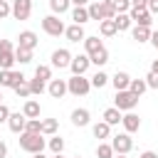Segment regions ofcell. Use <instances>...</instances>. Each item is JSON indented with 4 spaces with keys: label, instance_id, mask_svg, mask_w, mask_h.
I'll return each instance as SVG.
<instances>
[{
    "label": "cell",
    "instance_id": "8",
    "mask_svg": "<svg viewBox=\"0 0 158 158\" xmlns=\"http://www.w3.org/2000/svg\"><path fill=\"white\" fill-rule=\"evenodd\" d=\"M128 17H131V22H136V25H141V27H151V12H148V7H131L128 10Z\"/></svg>",
    "mask_w": 158,
    "mask_h": 158
},
{
    "label": "cell",
    "instance_id": "14",
    "mask_svg": "<svg viewBox=\"0 0 158 158\" xmlns=\"http://www.w3.org/2000/svg\"><path fill=\"white\" fill-rule=\"evenodd\" d=\"M121 123H123V131H126V133H136V131L141 128V118H138L133 111H126V114L121 116Z\"/></svg>",
    "mask_w": 158,
    "mask_h": 158
},
{
    "label": "cell",
    "instance_id": "16",
    "mask_svg": "<svg viewBox=\"0 0 158 158\" xmlns=\"http://www.w3.org/2000/svg\"><path fill=\"white\" fill-rule=\"evenodd\" d=\"M64 37L69 42H81L86 37L84 35V25H69V27H64Z\"/></svg>",
    "mask_w": 158,
    "mask_h": 158
},
{
    "label": "cell",
    "instance_id": "29",
    "mask_svg": "<svg viewBox=\"0 0 158 158\" xmlns=\"http://www.w3.org/2000/svg\"><path fill=\"white\" fill-rule=\"evenodd\" d=\"M89 59H91V64H96V67H104V64L109 62V49H106V47H101L99 52L89 54Z\"/></svg>",
    "mask_w": 158,
    "mask_h": 158
},
{
    "label": "cell",
    "instance_id": "40",
    "mask_svg": "<svg viewBox=\"0 0 158 158\" xmlns=\"http://www.w3.org/2000/svg\"><path fill=\"white\" fill-rule=\"evenodd\" d=\"M111 2H114L116 12H128L131 10V0H111Z\"/></svg>",
    "mask_w": 158,
    "mask_h": 158
},
{
    "label": "cell",
    "instance_id": "31",
    "mask_svg": "<svg viewBox=\"0 0 158 158\" xmlns=\"http://www.w3.org/2000/svg\"><path fill=\"white\" fill-rule=\"evenodd\" d=\"M27 84H30V91H32V96H42V94L47 91V81L37 79V77H35V79H30Z\"/></svg>",
    "mask_w": 158,
    "mask_h": 158
},
{
    "label": "cell",
    "instance_id": "43",
    "mask_svg": "<svg viewBox=\"0 0 158 158\" xmlns=\"http://www.w3.org/2000/svg\"><path fill=\"white\" fill-rule=\"evenodd\" d=\"M12 49H15V44L10 40H0V52H12Z\"/></svg>",
    "mask_w": 158,
    "mask_h": 158
},
{
    "label": "cell",
    "instance_id": "32",
    "mask_svg": "<svg viewBox=\"0 0 158 158\" xmlns=\"http://www.w3.org/2000/svg\"><path fill=\"white\" fill-rule=\"evenodd\" d=\"M72 0H49V7H52V15H64L69 10Z\"/></svg>",
    "mask_w": 158,
    "mask_h": 158
},
{
    "label": "cell",
    "instance_id": "30",
    "mask_svg": "<svg viewBox=\"0 0 158 158\" xmlns=\"http://www.w3.org/2000/svg\"><path fill=\"white\" fill-rule=\"evenodd\" d=\"M89 81H91V89H104V86L109 84V74L99 69V72H96V74H94V77H91Z\"/></svg>",
    "mask_w": 158,
    "mask_h": 158
},
{
    "label": "cell",
    "instance_id": "33",
    "mask_svg": "<svg viewBox=\"0 0 158 158\" xmlns=\"http://www.w3.org/2000/svg\"><path fill=\"white\" fill-rule=\"evenodd\" d=\"M35 77L42 79V81H49L52 79V64H37L35 67Z\"/></svg>",
    "mask_w": 158,
    "mask_h": 158
},
{
    "label": "cell",
    "instance_id": "24",
    "mask_svg": "<svg viewBox=\"0 0 158 158\" xmlns=\"http://www.w3.org/2000/svg\"><path fill=\"white\" fill-rule=\"evenodd\" d=\"M114 22H116V30L118 32H126V30H131V17H128V12H116V17H114Z\"/></svg>",
    "mask_w": 158,
    "mask_h": 158
},
{
    "label": "cell",
    "instance_id": "18",
    "mask_svg": "<svg viewBox=\"0 0 158 158\" xmlns=\"http://www.w3.org/2000/svg\"><path fill=\"white\" fill-rule=\"evenodd\" d=\"M91 133H94V138H99V141L111 138V126H109L106 121H96V123L91 126Z\"/></svg>",
    "mask_w": 158,
    "mask_h": 158
},
{
    "label": "cell",
    "instance_id": "42",
    "mask_svg": "<svg viewBox=\"0 0 158 158\" xmlns=\"http://www.w3.org/2000/svg\"><path fill=\"white\" fill-rule=\"evenodd\" d=\"M10 15H12L10 2H7V0H0V20H5V17H10Z\"/></svg>",
    "mask_w": 158,
    "mask_h": 158
},
{
    "label": "cell",
    "instance_id": "11",
    "mask_svg": "<svg viewBox=\"0 0 158 158\" xmlns=\"http://www.w3.org/2000/svg\"><path fill=\"white\" fill-rule=\"evenodd\" d=\"M47 94L52 99H62L67 94V79H49L47 81Z\"/></svg>",
    "mask_w": 158,
    "mask_h": 158
},
{
    "label": "cell",
    "instance_id": "56",
    "mask_svg": "<svg viewBox=\"0 0 158 158\" xmlns=\"http://www.w3.org/2000/svg\"><path fill=\"white\" fill-rule=\"evenodd\" d=\"M74 158H81V156H74Z\"/></svg>",
    "mask_w": 158,
    "mask_h": 158
},
{
    "label": "cell",
    "instance_id": "20",
    "mask_svg": "<svg viewBox=\"0 0 158 158\" xmlns=\"http://www.w3.org/2000/svg\"><path fill=\"white\" fill-rule=\"evenodd\" d=\"M40 101H35V99H27L25 101V106H22V114L27 116V118H40Z\"/></svg>",
    "mask_w": 158,
    "mask_h": 158
},
{
    "label": "cell",
    "instance_id": "27",
    "mask_svg": "<svg viewBox=\"0 0 158 158\" xmlns=\"http://www.w3.org/2000/svg\"><path fill=\"white\" fill-rule=\"evenodd\" d=\"M81 42H84V49H86V54H94V52H99V49L104 47V42H101L99 37H84Z\"/></svg>",
    "mask_w": 158,
    "mask_h": 158
},
{
    "label": "cell",
    "instance_id": "55",
    "mask_svg": "<svg viewBox=\"0 0 158 158\" xmlns=\"http://www.w3.org/2000/svg\"><path fill=\"white\" fill-rule=\"evenodd\" d=\"M0 104H2V91H0Z\"/></svg>",
    "mask_w": 158,
    "mask_h": 158
},
{
    "label": "cell",
    "instance_id": "41",
    "mask_svg": "<svg viewBox=\"0 0 158 158\" xmlns=\"http://www.w3.org/2000/svg\"><path fill=\"white\" fill-rule=\"evenodd\" d=\"M143 79H146L148 89H158V74H156V72H148V74H146Z\"/></svg>",
    "mask_w": 158,
    "mask_h": 158
},
{
    "label": "cell",
    "instance_id": "4",
    "mask_svg": "<svg viewBox=\"0 0 158 158\" xmlns=\"http://www.w3.org/2000/svg\"><path fill=\"white\" fill-rule=\"evenodd\" d=\"M42 30L49 37H59V35H64V22L59 20V15H47V17H42Z\"/></svg>",
    "mask_w": 158,
    "mask_h": 158
},
{
    "label": "cell",
    "instance_id": "28",
    "mask_svg": "<svg viewBox=\"0 0 158 158\" xmlns=\"http://www.w3.org/2000/svg\"><path fill=\"white\" fill-rule=\"evenodd\" d=\"M32 52H35V49L15 47V62H20V64H30V62H32Z\"/></svg>",
    "mask_w": 158,
    "mask_h": 158
},
{
    "label": "cell",
    "instance_id": "39",
    "mask_svg": "<svg viewBox=\"0 0 158 158\" xmlns=\"http://www.w3.org/2000/svg\"><path fill=\"white\" fill-rule=\"evenodd\" d=\"M40 126H42V118H27L25 131L27 133H40Z\"/></svg>",
    "mask_w": 158,
    "mask_h": 158
},
{
    "label": "cell",
    "instance_id": "53",
    "mask_svg": "<svg viewBox=\"0 0 158 158\" xmlns=\"http://www.w3.org/2000/svg\"><path fill=\"white\" fill-rule=\"evenodd\" d=\"M114 158H128L126 153H114Z\"/></svg>",
    "mask_w": 158,
    "mask_h": 158
},
{
    "label": "cell",
    "instance_id": "49",
    "mask_svg": "<svg viewBox=\"0 0 158 158\" xmlns=\"http://www.w3.org/2000/svg\"><path fill=\"white\" fill-rule=\"evenodd\" d=\"M138 158H158V156H156V153H153V151H143V153H141V156H138Z\"/></svg>",
    "mask_w": 158,
    "mask_h": 158
},
{
    "label": "cell",
    "instance_id": "38",
    "mask_svg": "<svg viewBox=\"0 0 158 158\" xmlns=\"http://www.w3.org/2000/svg\"><path fill=\"white\" fill-rule=\"evenodd\" d=\"M15 94H17V96H22V99H30V96H32V91H30V84H27V79H25L22 84H17V86H15Z\"/></svg>",
    "mask_w": 158,
    "mask_h": 158
},
{
    "label": "cell",
    "instance_id": "6",
    "mask_svg": "<svg viewBox=\"0 0 158 158\" xmlns=\"http://www.w3.org/2000/svg\"><path fill=\"white\" fill-rule=\"evenodd\" d=\"M25 81V74L17 72V69H0V86H10L15 89L17 84Z\"/></svg>",
    "mask_w": 158,
    "mask_h": 158
},
{
    "label": "cell",
    "instance_id": "47",
    "mask_svg": "<svg viewBox=\"0 0 158 158\" xmlns=\"http://www.w3.org/2000/svg\"><path fill=\"white\" fill-rule=\"evenodd\" d=\"M0 158H7V143L0 141Z\"/></svg>",
    "mask_w": 158,
    "mask_h": 158
},
{
    "label": "cell",
    "instance_id": "51",
    "mask_svg": "<svg viewBox=\"0 0 158 158\" xmlns=\"http://www.w3.org/2000/svg\"><path fill=\"white\" fill-rule=\"evenodd\" d=\"M151 72H156V74H158V59H153V64H151Z\"/></svg>",
    "mask_w": 158,
    "mask_h": 158
},
{
    "label": "cell",
    "instance_id": "3",
    "mask_svg": "<svg viewBox=\"0 0 158 158\" xmlns=\"http://www.w3.org/2000/svg\"><path fill=\"white\" fill-rule=\"evenodd\" d=\"M138 99H141V96H136V94H131L128 89H123V91H116L114 106H116L118 111H133V109L138 106Z\"/></svg>",
    "mask_w": 158,
    "mask_h": 158
},
{
    "label": "cell",
    "instance_id": "13",
    "mask_svg": "<svg viewBox=\"0 0 158 158\" xmlns=\"http://www.w3.org/2000/svg\"><path fill=\"white\" fill-rule=\"evenodd\" d=\"M37 35L32 32V30H22L20 35H17V47H25V49H35L37 47Z\"/></svg>",
    "mask_w": 158,
    "mask_h": 158
},
{
    "label": "cell",
    "instance_id": "25",
    "mask_svg": "<svg viewBox=\"0 0 158 158\" xmlns=\"http://www.w3.org/2000/svg\"><path fill=\"white\" fill-rule=\"evenodd\" d=\"M121 116H123V114H121L116 106H109V109L104 111V121H106L109 126H116V123H121Z\"/></svg>",
    "mask_w": 158,
    "mask_h": 158
},
{
    "label": "cell",
    "instance_id": "1",
    "mask_svg": "<svg viewBox=\"0 0 158 158\" xmlns=\"http://www.w3.org/2000/svg\"><path fill=\"white\" fill-rule=\"evenodd\" d=\"M17 141H20V148L25 153H42L44 146H47V141H44L42 133H27V131H22Z\"/></svg>",
    "mask_w": 158,
    "mask_h": 158
},
{
    "label": "cell",
    "instance_id": "34",
    "mask_svg": "<svg viewBox=\"0 0 158 158\" xmlns=\"http://www.w3.org/2000/svg\"><path fill=\"white\" fill-rule=\"evenodd\" d=\"M146 89H148L146 79H131V84H128V91H131V94H136V96H141Z\"/></svg>",
    "mask_w": 158,
    "mask_h": 158
},
{
    "label": "cell",
    "instance_id": "54",
    "mask_svg": "<svg viewBox=\"0 0 158 158\" xmlns=\"http://www.w3.org/2000/svg\"><path fill=\"white\" fill-rule=\"evenodd\" d=\"M52 158H64V156L62 153H52Z\"/></svg>",
    "mask_w": 158,
    "mask_h": 158
},
{
    "label": "cell",
    "instance_id": "7",
    "mask_svg": "<svg viewBox=\"0 0 158 158\" xmlns=\"http://www.w3.org/2000/svg\"><path fill=\"white\" fill-rule=\"evenodd\" d=\"M10 7H12V17L15 20H27L32 15V0H12Z\"/></svg>",
    "mask_w": 158,
    "mask_h": 158
},
{
    "label": "cell",
    "instance_id": "19",
    "mask_svg": "<svg viewBox=\"0 0 158 158\" xmlns=\"http://www.w3.org/2000/svg\"><path fill=\"white\" fill-rule=\"evenodd\" d=\"M86 10H89V20H96V22L104 20V5H101V0H91L86 5Z\"/></svg>",
    "mask_w": 158,
    "mask_h": 158
},
{
    "label": "cell",
    "instance_id": "52",
    "mask_svg": "<svg viewBox=\"0 0 158 158\" xmlns=\"http://www.w3.org/2000/svg\"><path fill=\"white\" fill-rule=\"evenodd\" d=\"M32 158H47L44 153H32Z\"/></svg>",
    "mask_w": 158,
    "mask_h": 158
},
{
    "label": "cell",
    "instance_id": "15",
    "mask_svg": "<svg viewBox=\"0 0 158 158\" xmlns=\"http://www.w3.org/2000/svg\"><path fill=\"white\" fill-rule=\"evenodd\" d=\"M72 123H74L77 128L89 126V123H91V114H89V109H74V111H72Z\"/></svg>",
    "mask_w": 158,
    "mask_h": 158
},
{
    "label": "cell",
    "instance_id": "50",
    "mask_svg": "<svg viewBox=\"0 0 158 158\" xmlns=\"http://www.w3.org/2000/svg\"><path fill=\"white\" fill-rule=\"evenodd\" d=\"M72 5H84V7H86V5H89V0H72Z\"/></svg>",
    "mask_w": 158,
    "mask_h": 158
},
{
    "label": "cell",
    "instance_id": "36",
    "mask_svg": "<svg viewBox=\"0 0 158 158\" xmlns=\"http://www.w3.org/2000/svg\"><path fill=\"white\" fill-rule=\"evenodd\" d=\"M47 146H49V151H52V153H62V151H64V138L54 133V136L47 141Z\"/></svg>",
    "mask_w": 158,
    "mask_h": 158
},
{
    "label": "cell",
    "instance_id": "10",
    "mask_svg": "<svg viewBox=\"0 0 158 158\" xmlns=\"http://www.w3.org/2000/svg\"><path fill=\"white\" fill-rule=\"evenodd\" d=\"M69 62H72V52H69V49L59 47V49H54V52H52V67L64 69V67H69Z\"/></svg>",
    "mask_w": 158,
    "mask_h": 158
},
{
    "label": "cell",
    "instance_id": "5",
    "mask_svg": "<svg viewBox=\"0 0 158 158\" xmlns=\"http://www.w3.org/2000/svg\"><path fill=\"white\" fill-rule=\"evenodd\" d=\"M111 148H114V153H131V148H133V138H131V133H116L114 138H111Z\"/></svg>",
    "mask_w": 158,
    "mask_h": 158
},
{
    "label": "cell",
    "instance_id": "23",
    "mask_svg": "<svg viewBox=\"0 0 158 158\" xmlns=\"http://www.w3.org/2000/svg\"><path fill=\"white\" fill-rule=\"evenodd\" d=\"M57 128H59V121H57V118H42L40 133H42V136H54Z\"/></svg>",
    "mask_w": 158,
    "mask_h": 158
},
{
    "label": "cell",
    "instance_id": "12",
    "mask_svg": "<svg viewBox=\"0 0 158 158\" xmlns=\"http://www.w3.org/2000/svg\"><path fill=\"white\" fill-rule=\"evenodd\" d=\"M25 123H27V116L25 114H20V111H10V116H7V128L12 131V133H22L25 131Z\"/></svg>",
    "mask_w": 158,
    "mask_h": 158
},
{
    "label": "cell",
    "instance_id": "44",
    "mask_svg": "<svg viewBox=\"0 0 158 158\" xmlns=\"http://www.w3.org/2000/svg\"><path fill=\"white\" fill-rule=\"evenodd\" d=\"M7 116H10V109L5 104H0V123H7Z\"/></svg>",
    "mask_w": 158,
    "mask_h": 158
},
{
    "label": "cell",
    "instance_id": "37",
    "mask_svg": "<svg viewBox=\"0 0 158 158\" xmlns=\"http://www.w3.org/2000/svg\"><path fill=\"white\" fill-rule=\"evenodd\" d=\"M96 158H114L111 143H99V146H96Z\"/></svg>",
    "mask_w": 158,
    "mask_h": 158
},
{
    "label": "cell",
    "instance_id": "9",
    "mask_svg": "<svg viewBox=\"0 0 158 158\" xmlns=\"http://www.w3.org/2000/svg\"><path fill=\"white\" fill-rule=\"evenodd\" d=\"M89 64H91V59H89V54L84 52V54H77V57H72V62H69V69H72V74H86Z\"/></svg>",
    "mask_w": 158,
    "mask_h": 158
},
{
    "label": "cell",
    "instance_id": "46",
    "mask_svg": "<svg viewBox=\"0 0 158 158\" xmlns=\"http://www.w3.org/2000/svg\"><path fill=\"white\" fill-rule=\"evenodd\" d=\"M148 42H151V44L158 49V30H156V32H151V40H148Z\"/></svg>",
    "mask_w": 158,
    "mask_h": 158
},
{
    "label": "cell",
    "instance_id": "2",
    "mask_svg": "<svg viewBox=\"0 0 158 158\" xmlns=\"http://www.w3.org/2000/svg\"><path fill=\"white\" fill-rule=\"evenodd\" d=\"M91 91V81L84 74H72V79H67V94L72 96H86Z\"/></svg>",
    "mask_w": 158,
    "mask_h": 158
},
{
    "label": "cell",
    "instance_id": "17",
    "mask_svg": "<svg viewBox=\"0 0 158 158\" xmlns=\"http://www.w3.org/2000/svg\"><path fill=\"white\" fill-rule=\"evenodd\" d=\"M109 81L114 84V89H116V91H123V89H128V84H131V77H128L126 72H116L114 77H109Z\"/></svg>",
    "mask_w": 158,
    "mask_h": 158
},
{
    "label": "cell",
    "instance_id": "22",
    "mask_svg": "<svg viewBox=\"0 0 158 158\" xmlns=\"http://www.w3.org/2000/svg\"><path fill=\"white\" fill-rule=\"evenodd\" d=\"M131 37H133L138 44H143V42L151 40V27H141V25H136V27L131 30Z\"/></svg>",
    "mask_w": 158,
    "mask_h": 158
},
{
    "label": "cell",
    "instance_id": "48",
    "mask_svg": "<svg viewBox=\"0 0 158 158\" xmlns=\"http://www.w3.org/2000/svg\"><path fill=\"white\" fill-rule=\"evenodd\" d=\"M148 0H131V7H146Z\"/></svg>",
    "mask_w": 158,
    "mask_h": 158
},
{
    "label": "cell",
    "instance_id": "45",
    "mask_svg": "<svg viewBox=\"0 0 158 158\" xmlns=\"http://www.w3.org/2000/svg\"><path fill=\"white\" fill-rule=\"evenodd\" d=\"M146 7H148V12H151V15H158V0H148V2H146Z\"/></svg>",
    "mask_w": 158,
    "mask_h": 158
},
{
    "label": "cell",
    "instance_id": "35",
    "mask_svg": "<svg viewBox=\"0 0 158 158\" xmlns=\"http://www.w3.org/2000/svg\"><path fill=\"white\" fill-rule=\"evenodd\" d=\"M12 67H15V49L0 52V69H12Z\"/></svg>",
    "mask_w": 158,
    "mask_h": 158
},
{
    "label": "cell",
    "instance_id": "26",
    "mask_svg": "<svg viewBox=\"0 0 158 158\" xmlns=\"http://www.w3.org/2000/svg\"><path fill=\"white\" fill-rule=\"evenodd\" d=\"M99 32H101V37H114L118 30H116V22L114 20H101L99 22Z\"/></svg>",
    "mask_w": 158,
    "mask_h": 158
},
{
    "label": "cell",
    "instance_id": "21",
    "mask_svg": "<svg viewBox=\"0 0 158 158\" xmlns=\"http://www.w3.org/2000/svg\"><path fill=\"white\" fill-rule=\"evenodd\" d=\"M72 20H74V25H84V22H89V10H86L84 5H74V10H72Z\"/></svg>",
    "mask_w": 158,
    "mask_h": 158
}]
</instances>
